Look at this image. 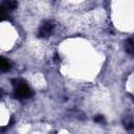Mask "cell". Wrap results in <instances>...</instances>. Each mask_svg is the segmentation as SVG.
Listing matches in <instances>:
<instances>
[{
	"label": "cell",
	"mask_w": 134,
	"mask_h": 134,
	"mask_svg": "<svg viewBox=\"0 0 134 134\" xmlns=\"http://www.w3.org/2000/svg\"><path fill=\"white\" fill-rule=\"evenodd\" d=\"M12 84L15 88V96L19 99H25L31 96V90L26 84L25 81L21 79H14L12 80Z\"/></svg>",
	"instance_id": "obj_1"
},
{
	"label": "cell",
	"mask_w": 134,
	"mask_h": 134,
	"mask_svg": "<svg viewBox=\"0 0 134 134\" xmlns=\"http://www.w3.org/2000/svg\"><path fill=\"white\" fill-rule=\"evenodd\" d=\"M133 49H134V47H133V42H132V39H129V40L126 42V50H127L128 52L132 53V52H133Z\"/></svg>",
	"instance_id": "obj_5"
},
{
	"label": "cell",
	"mask_w": 134,
	"mask_h": 134,
	"mask_svg": "<svg viewBox=\"0 0 134 134\" xmlns=\"http://www.w3.org/2000/svg\"><path fill=\"white\" fill-rule=\"evenodd\" d=\"M53 28H54V24H53L52 21H50V20L44 21L41 24L40 28H39V32H38L39 38H47V37H49L52 34Z\"/></svg>",
	"instance_id": "obj_2"
},
{
	"label": "cell",
	"mask_w": 134,
	"mask_h": 134,
	"mask_svg": "<svg viewBox=\"0 0 134 134\" xmlns=\"http://www.w3.org/2000/svg\"><path fill=\"white\" fill-rule=\"evenodd\" d=\"M6 16H7V12L0 6V22L3 21V20H5L6 19Z\"/></svg>",
	"instance_id": "obj_6"
},
{
	"label": "cell",
	"mask_w": 134,
	"mask_h": 134,
	"mask_svg": "<svg viewBox=\"0 0 134 134\" xmlns=\"http://www.w3.org/2000/svg\"><path fill=\"white\" fill-rule=\"evenodd\" d=\"M17 5H18V3L16 0H3L1 7L3 9H5L6 12H12L15 8H17Z\"/></svg>",
	"instance_id": "obj_3"
},
{
	"label": "cell",
	"mask_w": 134,
	"mask_h": 134,
	"mask_svg": "<svg viewBox=\"0 0 134 134\" xmlns=\"http://www.w3.org/2000/svg\"><path fill=\"white\" fill-rule=\"evenodd\" d=\"M10 69V63L5 58L0 55V72H6Z\"/></svg>",
	"instance_id": "obj_4"
},
{
	"label": "cell",
	"mask_w": 134,
	"mask_h": 134,
	"mask_svg": "<svg viewBox=\"0 0 134 134\" xmlns=\"http://www.w3.org/2000/svg\"><path fill=\"white\" fill-rule=\"evenodd\" d=\"M94 120L97 121V122H104V117L102 115H97V116H95Z\"/></svg>",
	"instance_id": "obj_7"
},
{
	"label": "cell",
	"mask_w": 134,
	"mask_h": 134,
	"mask_svg": "<svg viewBox=\"0 0 134 134\" xmlns=\"http://www.w3.org/2000/svg\"><path fill=\"white\" fill-rule=\"evenodd\" d=\"M3 94H4V92H3V90L2 89H0V98L3 96Z\"/></svg>",
	"instance_id": "obj_8"
}]
</instances>
